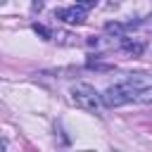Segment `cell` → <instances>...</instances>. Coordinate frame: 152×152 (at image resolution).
<instances>
[{
    "instance_id": "obj_1",
    "label": "cell",
    "mask_w": 152,
    "mask_h": 152,
    "mask_svg": "<svg viewBox=\"0 0 152 152\" xmlns=\"http://www.w3.org/2000/svg\"><path fill=\"white\" fill-rule=\"evenodd\" d=\"M104 107H121L128 102L150 104L152 102V76L147 74H128L121 81L107 86V90L100 95Z\"/></svg>"
},
{
    "instance_id": "obj_2",
    "label": "cell",
    "mask_w": 152,
    "mask_h": 152,
    "mask_svg": "<svg viewBox=\"0 0 152 152\" xmlns=\"http://www.w3.org/2000/svg\"><path fill=\"white\" fill-rule=\"evenodd\" d=\"M71 100L76 102V107H81L86 112H100L102 109V97H100V93L90 83L71 86Z\"/></svg>"
},
{
    "instance_id": "obj_3",
    "label": "cell",
    "mask_w": 152,
    "mask_h": 152,
    "mask_svg": "<svg viewBox=\"0 0 152 152\" xmlns=\"http://www.w3.org/2000/svg\"><path fill=\"white\" fill-rule=\"evenodd\" d=\"M55 17L57 19H62L64 24H83L86 21V7H81V5H74V7H64V10H57L55 12Z\"/></svg>"
},
{
    "instance_id": "obj_4",
    "label": "cell",
    "mask_w": 152,
    "mask_h": 152,
    "mask_svg": "<svg viewBox=\"0 0 152 152\" xmlns=\"http://www.w3.org/2000/svg\"><path fill=\"white\" fill-rule=\"evenodd\" d=\"M107 33H114L116 38H121L124 36V26L121 24H107Z\"/></svg>"
},
{
    "instance_id": "obj_5",
    "label": "cell",
    "mask_w": 152,
    "mask_h": 152,
    "mask_svg": "<svg viewBox=\"0 0 152 152\" xmlns=\"http://www.w3.org/2000/svg\"><path fill=\"white\" fill-rule=\"evenodd\" d=\"M33 31H36L38 36H43L45 40H50V38H52V33H50V31H48V28H45L43 24H33Z\"/></svg>"
},
{
    "instance_id": "obj_6",
    "label": "cell",
    "mask_w": 152,
    "mask_h": 152,
    "mask_svg": "<svg viewBox=\"0 0 152 152\" xmlns=\"http://www.w3.org/2000/svg\"><path fill=\"white\" fill-rule=\"evenodd\" d=\"M76 2H78L81 7H93V5L97 2V0H76Z\"/></svg>"
},
{
    "instance_id": "obj_7",
    "label": "cell",
    "mask_w": 152,
    "mask_h": 152,
    "mask_svg": "<svg viewBox=\"0 0 152 152\" xmlns=\"http://www.w3.org/2000/svg\"><path fill=\"white\" fill-rule=\"evenodd\" d=\"M40 5H43V0H36V2H33V7H36V10H40Z\"/></svg>"
},
{
    "instance_id": "obj_8",
    "label": "cell",
    "mask_w": 152,
    "mask_h": 152,
    "mask_svg": "<svg viewBox=\"0 0 152 152\" xmlns=\"http://www.w3.org/2000/svg\"><path fill=\"white\" fill-rule=\"evenodd\" d=\"M5 147H7V145H5V140H0V152H2Z\"/></svg>"
}]
</instances>
